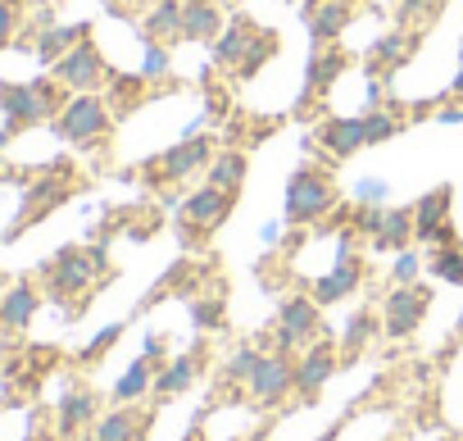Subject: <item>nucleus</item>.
<instances>
[{"mask_svg":"<svg viewBox=\"0 0 463 441\" xmlns=\"http://www.w3.org/2000/svg\"><path fill=\"white\" fill-rule=\"evenodd\" d=\"M155 373H159V364H155V360H146V355H137V360L123 369V378L114 382L109 400H114V405H137L141 396H150V391H155Z\"/></svg>","mask_w":463,"mask_h":441,"instance_id":"obj_26","label":"nucleus"},{"mask_svg":"<svg viewBox=\"0 0 463 441\" xmlns=\"http://www.w3.org/2000/svg\"><path fill=\"white\" fill-rule=\"evenodd\" d=\"M436 119H440V123H463V101H449V96H445V105H440Z\"/></svg>","mask_w":463,"mask_h":441,"instance_id":"obj_41","label":"nucleus"},{"mask_svg":"<svg viewBox=\"0 0 463 441\" xmlns=\"http://www.w3.org/2000/svg\"><path fill=\"white\" fill-rule=\"evenodd\" d=\"M278 233H282V224H264V233H260V237H264V242H278Z\"/></svg>","mask_w":463,"mask_h":441,"instance_id":"obj_44","label":"nucleus"},{"mask_svg":"<svg viewBox=\"0 0 463 441\" xmlns=\"http://www.w3.org/2000/svg\"><path fill=\"white\" fill-rule=\"evenodd\" d=\"M51 78H55L64 91H100V87L109 82V64H105L100 46L87 37V42H78L60 64H51Z\"/></svg>","mask_w":463,"mask_h":441,"instance_id":"obj_13","label":"nucleus"},{"mask_svg":"<svg viewBox=\"0 0 463 441\" xmlns=\"http://www.w3.org/2000/svg\"><path fill=\"white\" fill-rule=\"evenodd\" d=\"M64 87L55 78H33V82H5L0 87V114H5V132H24L37 123H55L64 110Z\"/></svg>","mask_w":463,"mask_h":441,"instance_id":"obj_2","label":"nucleus"},{"mask_svg":"<svg viewBox=\"0 0 463 441\" xmlns=\"http://www.w3.org/2000/svg\"><path fill=\"white\" fill-rule=\"evenodd\" d=\"M400 128H404V119H400V105L391 101V105H373V110H364V137H368V150L373 146H386L391 137H400Z\"/></svg>","mask_w":463,"mask_h":441,"instance_id":"obj_30","label":"nucleus"},{"mask_svg":"<svg viewBox=\"0 0 463 441\" xmlns=\"http://www.w3.org/2000/svg\"><path fill=\"white\" fill-rule=\"evenodd\" d=\"M150 423H155V409L114 405L105 418H96L91 441H146V436H150Z\"/></svg>","mask_w":463,"mask_h":441,"instance_id":"obj_18","label":"nucleus"},{"mask_svg":"<svg viewBox=\"0 0 463 441\" xmlns=\"http://www.w3.org/2000/svg\"><path fill=\"white\" fill-rule=\"evenodd\" d=\"M200 369H204V350H186V355L164 360L159 373H155V391H150V400H155V405H168V400L186 396V391L195 387Z\"/></svg>","mask_w":463,"mask_h":441,"instance_id":"obj_15","label":"nucleus"},{"mask_svg":"<svg viewBox=\"0 0 463 441\" xmlns=\"http://www.w3.org/2000/svg\"><path fill=\"white\" fill-rule=\"evenodd\" d=\"M350 69V55L345 51H336V46H314V55H309V69H305V87H300V101H296V110L305 114L314 101H318V91H327L341 73Z\"/></svg>","mask_w":463,"mask_h":441,"instance_id":"obj_16","label":"nucleus"},{"mask_svg":"<svg viewBox=\"0 0 463 441\" xmlns=\"http://www.w3.org/2000/svg\"><path fill=\"white\" fill-rule=\"evenodd\" d=\"M264 28L250 19V14H232L227 19V28H222V37L209 46L213 51V64L222 69V73H232V69H237L241 60H246V51L255 46V37H260Z\"/></svg>","mask_w":463,"mask_h":441,"instance_id":"obj_19","label":"nucleus"},{"mask_svg":"<svg viewBox=\"0 0 463 441\" xmlns=\"http://www.w3.org/2000/svg\"><path fill=\"white\" fill-rule=\"evenodd\" d=\"M305 146L318 150V155H327V164L354 159L359 150H368L364 114H327V119H318V128H314V137H309Z\"/></svg>","mask_w":463,"mask_h":441,"instance_id":"obj_12","label":"nucleus"},{"mask_svg":"<svg viewBox=\"0 0 463 441\" xmlns=\"http://www.w3.org/2000/svg\"><path fill=\"white\" fill-rule=\"evenodd\" d=\"M422 273H427V255H418L413 246L409 251H395V260H391V287H409Z\"/></svg>","mask_w":463,"mask_h":441,"instance_id":"obj_36","label":"nucleus"},{"mask_svg":"<svg viewBox=\"0 0 463 441\" xmlns=\"http://www.w3.org/2000/svg\"><path fill=\"white\" fill-rule=\"evenodd\" d=\"M91 37V24H55V28H46V33H37V60L42 64H60L78 42H87Z\"/></svg>","mask_w":463,"mask_h":441,"instance_id":"obj_25","label":"nucleus"},{"mask_svg":"<svg viewBox=\"0 0 463 441\" xmlns=\"http://www.w3.org/2000/svg\"><path fill=\"white\" fill-rule=\"evenodd\" d=\"M246 177H250V155L246 150H218L204 168V182L218 187V191H232V196H241Z\"/></svg>","mask_w":463,"mask_h":441,"instance_id":"obj_23","label":"nucleus"},{"mask_svg":"<svg viewBox=\"0 0 463 441\" xmlns=\"http://www.w3.org/2000/svg\"><path fill=\"white\" fill-rule=\"evenodd\" d=\"M19 33V5L14 0H0V51H5Z\"/></svg>","mask_w":463,"mask_h":441,"instance_id":"obj_40","label":"nucleus"},{"mask_svg":"<svg viewBox=\"0 0 463 441\" xmlns=\"http://www.w3.org/2000/svg\"><path fill=\"white\" fill-rule=\"evenodd\" d=\"M96 409H100L96 391H69L60 400V432L64 436H78L87 423H96Z\"/></svg>","mask_w":463,"mask_h":441,"instance_id":"obj_28","label":"nucleus"},{"mask_svg":"<svg viewBox=\"0 0 463 441\" xmlns=\"http://www.w3.org/2000/svg\"><path fill=\"white\" fill-rule=\"evenodd\" d=\"M118 337H123V323H109V328H105V332H100V337H96L87 350H82V364H96V360H100V355H105V350H109Z\"/></svg>","mask_w":463,"mask_h":441,"instance_id":"obj_39","label":"nucleus"},{"mask_svg":"<svg viewBox=\"0 0 463 441\" xmlns=\"http://www.w3.org/2000/svg\"><path fill=\"white\" fill-rule=\"evenodd\" d=\"M449 209H454V187L449 182L422 191L413 200V242H422V246H449V242H458V233L449 224Z\"/></svg>","mask_w":463,"mask_h":441,"instance_id":"obj_11","label":"nucleus"},{"mask_svg":"<svg viewBox=\"0 0 463 441\" xmlns=\"http://www.w3.org/2000/svg\"><path fill=\"white\" fill-rule=\"evenodd\" d=\"M260 355L264 350H255L250 341L246 346H237L227 360H222V382H232V387H246L250 382V373H255V364H260Z\"/></svg>","mask_w":463,"mask_h":441,"instance_id":"obj_34","label":"nucleus"},{"mask_svg":"<svg viewBox=\"0 0 463 441\" xmlns=\"http://www.w3.org/2000/svg\"><path fill=\"white\" fill-rule=\"evenodd\" d=\"M373 332H382V314H373V310H354V314L345 319L341 360H354V355H364V350H368V341H373Z\"/></svg>","mask_w":463,"mask_h":441,"instance_id":"obj_29","label":"nucleus"},{"mask_svg":"<svg viewBox=\"0 0 463 441\" xmlns=\"http://www.w3.org/2000/svg\"><path fill=\"white\" fill-rule=\"evenodd\" d=\"M227 28L222 0H186L182 10V46H213Z\"/></svg>","mask_w":463,"mask_h":441,"instance_id":"obj_17","label":"nucleus"},{"mask_svg":"<svg viewBox=\"0 0 463 441\" xmlns=\"http://www.w3.org/2000/svg\"><path fill=\"white\" fill-rule=\"evenodd\" d=\"M318 337H327V323H323V305H318V301H314L309 292L282 296V305H278V328H273V341H278V350L314 346Z\"/></svg>","mask_w":463,"mask_h":441,"instance_id":"obj_8","label":"nucleus"},{"mask_svg":"<svg viewBox=\"0 0 463 441\" xmlns=\"http://www.w3.org/2000/svg\"><path fill=\"white\" fill-rule=\"evenodd\" d=\"M232 209H237V196H232V191H218L209 182L195 187V191H186L182 205H177V233H182V242L195 246L200 237H213L232 218Z\"/></svg>","mask_w":463,"mask_h":441,"instance_id":"obj_4","label":"nucleus"},{"mask_svg":"<svg viewBox=\"0 0 463 441\" xmlns=\"http://www.w3.org/2000/svg\"><path fill=\"white\" fill-rule=\"evenodd\" d=\"M354 228H345L341 233V246H336V264L323 273V278H314V287H309V296L327 310V305H341V301H350L359 287H364V278H368V264H364V255H354Z\"/></svg>","mask_w":463,"mask_h":441,"instance_id":"obj_6","label":"nucleus"},{"mask_svg":"<svg viewBox=\"0 0 463 441\" xmlns=\"http://www.w3.org/2000/svg\"><path fill=\"white\" fill-rule=\"evenodd\" d=\"M368 246L377 255H395L413 246V205H386L377 218V233L368 237Z\"/></svg>","mask_w":463,"mask_h":441,"instance_id":"obj_21","label":"nucleus"},{"mask_svg":"<svg viewBox=\"0 0 463 441\" xmlns=\"http://www.w3.org/2000/svg\"><path fill=\"white\" fill-rule=\"evenodd\" d=\"M114 128V110L100 91H73L64 110L55 114V132L73 146H100Z\"/></svg>","mask_w":463,"mask_h":441,"instance_id":"obj_3","label":"nucleus"},{"mask_svg":"<svg viewBox=\"0 0 463 441\" xmlns=\"http://www.w3.org/2000/svg\"><path fill=\"white\" fill-rule=\"evenodd\" d=\"M173 46H164V42H155V37H146V46H141V82H155V78H168V69H173V55H168Z\"/></svg>","mask_w":463,"mask_h":441,"instance_id":"obj_35","label":"nucleus"},{"mask_svg":"<svg viewBox=\"0 0 463 441\" xmlns=\"http://www.w3.org/2000/svg\"><path fill=\"white\" fill-rule=\"evenodd\" d=\"M413 51H418V33L395 28V33H386V37L373 42V51H368V73H373V78H391L395 69H404V64L413 60Z\"/></svg>","mask_w":463,"mask_h":441,"instance_id":"obj_22","label":"nucleus"},{"mask_svg":"<svg viewBox=\"0 0 463 441\" xmlns=\"http://www.w3.org/2000/svg\"><path fill=\"white\" fill-rule=\"evenodd\" d=\"M146 360H155V364H164V337H146V350H141Z\"/></svg>","mask_w":463,"mask_h":441,"instance_id":"obj_42","label":"nucleus"},{"mask_svg":"<svg viewBox=\"0 0 463 441\" xmlns=\"http://www.w3.org/2000/svg\"><path fill=\"white\" fill-rule=\"evenodd\" d=\"M350 24H354V5H350V0H323V5L305 10V28H309L314 46H336Z\"/></svg>","mask_w":463,"mask_h":441,"instance_id":"obj_20","label":"nucleus"},{"mask_svg":"<svg viewBox=\"0 0 463 441\" xmlns=\"http://www.w3.org/2000/svg\"><path fill=\"white\" fill-rule=\"evenodd\" d=\"M427 273H431L436 283L463 287V242H449V246H427Z\"/></svg>","mask_w":463,"mask_h":441,"instance_id":"obj_31","label":"nucleus"},{"mask_svg":"<svg viewBox=\"0 0 463 441\" xmlns=\"http://www.w3.org/2000/svg\"><path fill=\"white\" fill-rule=\"evenodd\" d=\"M191 319H195V328H200V332H213V328H222V301H213V296L195 301V305H191Z\"/></svg>","mask_w":463,"mask_h":441,"instance_id":"obj_37","label":"nucleus"},{"mask_svg":"<svg viewBox=\"0 0 463 441\" xmlns=\"http://www.w3.org/2000/svg\"><path fill=\"white\" fill-rule=\"evenodd\" d=\"M445 96H449V101H463V64H458V73H454V82H449Z\"/></svg>","mask_w":463,"mask_h":441,"instance_id":"obj_43","label":"nucleus"},{"mask_svg":"<svg viewBox=\"0 0 463 441\" xmlns=\"http://www.w3.org/2000/svg\"><path fill=\"white\" fill-rule=\"evenodd\" d=\"M273 55H278V33H269V28H264V33L255 37V46L246 51V60H241L237 69H232V78H237V82H250V78H260V73H264V64H269Z\"/></svg>","mask_w":463,"mask_h":441,"instance_id":"obj_32","label":"nucleus"},{"mask_svg":"<svg viewBox=\"0 0 463 441\" xmlns=\"http://www.w3.org/2000/svg\"><path fill=\"white\" fill-rule=\"evenodd\" d=\"M182 10H186V0H155L141 24L146 37H155L164 46H182Z\"/></svg>","mask_w":463,"mask_h":441,"instance_id":"obj_27","label":"nucleus"},{"mask_svg":"<svg viewBox=\"0 0 463 441\" xmlns=\"http://www.w3.org/2000/svg\"><path fill=\"white\" fill-rule=\"evenodd\" d=\"M354 205H386V182L382 177H359L354 182Z\"/></svg>","mask_w":463,"mask_h":441,"instance_id":"obj_38","label":"nucleus"},{"mask_svg":"<svg viewBox=\"0 0 463 441\" xmlns=\"http://www.w3.org/2000/svg\"><path fill=\"white\" fill-rule=\"evenodd\" d=\"M341 350L327 341V337H318L314 346H305V355L296 360V400L300 405H314L318 396H323V387L341 373Z\"/></svg>","mask_w":463,"mask_h":441,"instance_id":"obj_14","label":"nucleus"},{"mask_svg":"<svg viewBox=\"0 0 463 441\" xmlns=\"http://www.w3.org/2000/svg\"><path fill=\"white\" fill-rule=\"evenodd\" d=\"M440 5H445V0H400V5H395V24L400 28H427V24H436L440 19Z\"/></svg>","mask_w":463,"mask_h":441,"instance_id":"obj_33","label":"nucleus"},{"mask_svg":"<svg viewBox=\"0 0 463 441\" xmlns=\"http://www.w3.org/2000/svg\"><path fill=\"white\" fill-rule=\"evenodd\" d=\"M109 269V251L105 246H64L51 264H46V283L60 301L91 292V283Z\"/></svg>","mask_w":463,"mask_h":441,"instance_id":"obj_5","label":"nucleus"},{"mask_svg":"<svg viewBox=\"0 0 463 441\" xmlns=\"http://www.w3.org/2000/svg\"><path fill=\"white\" fill-rule=\"evenodd\" d=\"M213 155H218V141L204 137V132H195V137H182L177 146H168L159 159H150L146 173H150L155 187H177V182H186L191 173H204Z\"/></svg>","mask_w":463,"mask_h":441,"instance_id":"obj_7","label":"nucleus"},{"mask_svg":"<svg viewBox=\"0 0 463 441\" xmlns=\"http://www.w3.org/2000/svg\"><path fill=\"white\" fill-rule=\"evenodd\" d=\"M246 396L255 409H278L287 396H296V355L291 350H264L250 382H246Z\"/></svg>","mask_w":463,"mask_h":441,"instance_id":"obj_9","label":"nucleus"},{"mask_svg":"<svg viewBox=\"0 0 463 441\" xmlns=\"http://www.w3.org/2000/svg\"><path fill=\"white\" fill-rule=\"evenodd\" d=\"M37 310H42L37 287L33 283H19V287H10L5 296H0V328H5V332H24L37 319Z\"/></svg>","mask_w":463,"mask_h":441,"instance_id":"obj_24","label":"nucleus"},{"mask_svg":"<svg viewBox=\"0 0 463 441\" xmlns=\"http://www.w3.org/2000/svg\"><path fill=\"white\" fill-rule=\"evenodd\" d=\"M382 332L391 337V341H409L418 328H422V319L431 314V287H422V283H409V287H391L386 296H382Z\"/></svg>","mask_w":463,"mask_h":441,"instance_id":"obj_10","label":"nucleus"},{"mask_svg":"<svg viewBox=\"0 0 463 441\" xmlns=\"http://www.w3.org/2000/svg\"><path fill=\"white\" fill-rule=\"evenodd\" d=\"M336 205H341V187H336L332 164L305 159L287 173V187H282V224L287 228H314Z\"/></svg>","mask_w":463,"mask_h":441,"instance_id":"obj_1","label":"nucleus"}]
</instances>
